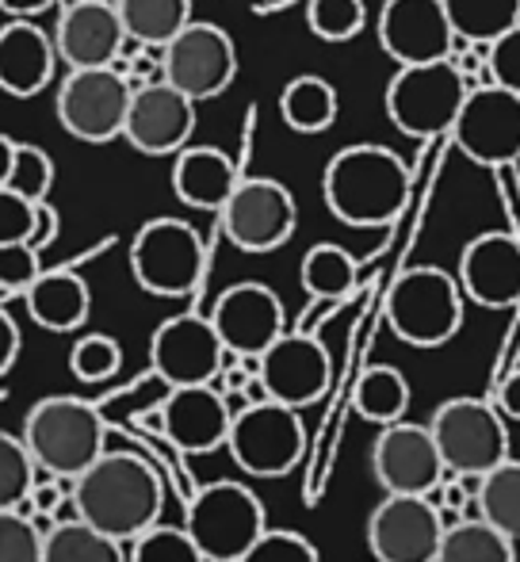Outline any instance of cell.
<instances>
[{
	"mask_svg": "<svg viewBox=\"0 0 520 562\" xmlns=\"http://www.w3.org/2000/svg\"><path fill=\"white\" fill-rule=\"evenodd\" d=\"M131 272L157 299H184L203 283L207 245L184 218H149L131 241Z\"/></svg>",
	"mask_w": 520,
	"mask_h": 562,
	"instance_id": "6",
	"label": "cell"
},
{
	"mask_svg": "<svg viewBox=\"0 0 520 562\" xmlns=\"http://www.w3.org/2000/svg\"><path fill=\"white\" fill-rule=\"evenodd\" d=\"M23 445L38 471L54 479H77L108 451V422L92 402L74 394H54L27 409Z\"/></svg>",
	"mask_w": 520,
	"mask_h": 562,
	"instance_id": "3",
	"label": "cell"
},
{
	"mask_svg": "<svg viewBox=\"0 0 520 562\" xmlns=\"http://www.w3.org/2000/svg\"><path fill=\"white\" fill-rule=\"evenodd\" d=\"M448 134L467 161L506 169L520 157V97L494 81L475 85Z\"/></svg>",
	"mask_w": 520,
	"mask_h": 562,
	"instance_id": "12",
	"label": "cell"
},
{
	"mask_svg": "<svg viewBox=\"0 0 520 562\" xmlns=\"http://www.w3.org/2000/svg\"><path fill=\"white\" fill-rule=\"evenodd\" d=\"M498 409L506 422H520V371L501 379L498 386Z\"/></svg>",
	"mask_w": 520,
	"mask_h": 562,
	"instance_id": "46",
	"label": "cell"
},
{
	"mask_svg": "<svg viewBox=\"0 0 520 562\" xmlns=\"http://www.w3.org/2000/svg\"><path fill=\"white\" fill-rule=\"evenodd\" d=\"M234 409L215 383L200 386H169V398L161 402V437L184 456H207L226 448Z\"/></svg>",
	"mask_w": 520,
	"mask_h": 562,
	"instance_id": "23",
	"label": "cell"
},
{
	"mask_svg": "<svg viewBox=\"0 0 520 562\" xmlns=\"http://www.w3.org/2000/svg\"><path fill=\"white\" fill-rule=\"evenodd\" d=\"M123 368V348L115 337L108 334H84L69 348V371L81 383H108L112 375H120Z\"/></svg>",
	"mask_w": 520,
	"mask_h": 562,
	"instance_id": "38",
	"label": "cell"
},
{
	"mask_svg": "<svg viewBox=\"0 0 520 562\" xmlns=\"http://www.w3.org/2000/svg\"><path fill=\"white\" fill-rule=\"evenodd\" d=\"M35 226H38V203L12 192V188H0V245L31 241Z\"/></svg>",
	"mask_w": 520,
	"mask_h": 562,
	"instance_id": "42",
	"label": "cell"
},
{
	"mask_svg": "<svg viewBox=\"0 0 520 562\" xmlns=\"http://www.w3.org/2000/svg\"><path fill=\"white\" fill-rule=\"evenodd\" d=\"M35 486V459L23 437L0 432V509H23Z\"/></svg>",
	"mask_w": 520,
	"mask_h": 562,
	"instance_id": "36",
	"label": "cell"
},
{
	"mask_svg": "<svg viewBox=\"0 0 520 562\" xmlns=\"http://www.w3.org/2000/svg\"><path fill=\"white\" fill-rule=\"evenodd\" d=\"M195 134V100L177 85L149 81L131 92L123 138L146 157H177Z\"/></svg>",
	"mask_w": 520,
	"mask_h": 562,
	"instance_id": "18",
	"label": "cell"
},
{
	"mask_svg": "<svg viewBox=\"0 0 520 562\" xmlns=\"http://www.w3.org/2000/svg\"><path fill=\"white\" fill-rule=\"evenodd\" d=\"M43 562H127V551L120 540L97 532L77 517L61 520L43 536Z\"/></svg>",
	"mask_w": 520,
	"mask_h": 562,
	"instance_id": "31",
	"label": "cell"
},
{
	"mask_svg": "<svg viewBox=\"0 0 520 562\" xmlns=\"http://www.w3.org/2000/svg\"><path fill=\"white\" fill-rule=\"evenodd\" d=\"M387 326L409 348H440L463 326V288L437 265L406 268L387 291Z\"/></svg>",
	"mask_w": 520,
	"mask_h": 562,
	"instance_id": "4",
	"label": "cell"
},
{
	"mask_svg": "<svg viewBox=\"0 0 520 562\" xmlns=\"http://www.w3.org/2000/svg\"><path fill=\"white\" fill-rule=\"evenodd\" d=\"M54 234H58V218H54V211H50V203H38V226H35V237H31V245H35L38 252L46 249V245L54 241Z\"/></svg>",
	"mask_w": 520,
	"mask_h": 562,
	"instance_id": "48",
	"label": "cell"
},
{
	"mask_svg": "<svg viewBox=\"0 0 520 562\" xmlns=\"http://www.w3.org/2000/svg\"><path fill=\"white\" fill-rule=\"evenodd\" d=\"M161 74L165 81L177 85L195 104L215 100L238 77V46H234L226 27L192 20L180 35H172L161 46Z\"/></svg>",
	"mask_w": 520,
	"mask_h": 562,
	"instance_id": "11",
	"label": "cell"
},
{
	"mask_svg": "<svg viewBox=\"0 0 520 562\" xmlns=\"http://www.w3.org/2000/svg\"><path fill=\"white\" fill-rule=\"evenodd\" d=\"M131 43L161 50L172 35L192 23V0H115Z\"/></svg>",
	"mask_w": 520,
	"mask_h": 562,
	"instance_id": "29",
	"label": "cell"
},
{
	"mask_svg": "<svg viewBox=\"0 0 520 562\" xmlns=\"http://www.w3.org/2000/svg\"><path fill=\"white\" fill-rule=\"evenodd\" d=\"M223 234L241 252H275L291 241L298 226V207L287 184L272 177H241L230 200L218 211Z\"/></svg>",
	"mask_w": 520,
	"mask_h": 562,
	"instance_id": "13",
	"label": "cell"
},
{
	"mask_svg": "<svg viewBox=\"0 0 520 562\" xmlns=\"http://www.w3.org/2000/svg\"><path fill=\"white\" fill-rule=\"evenodd\" d=\"M486 69H490V81L501 85V89L517 92L520 97V23L498 35L490 43V58H486Z\"/></svg>",
	"mask_w": 520,
	"mask_h": 562,
	"instance_id": "44",
	"label": "cell"
},
{
	"mask_svg": "<svg viewBox=\"0 0 520 562\" xmlns=\"http://www.w3.org/2000/svg\"><path fill=\"white\" fill-rule=\"evenodd\" d=\"M372 474L383 486V494H421L429 497L437 482L448 474L440 448L432 440L429 425L394 422L383 425V432L372 445Z\"/></svg>",
	"mask_w": 520,
	"mask_h": 562,
	"instance_id": "17",
	"label": "cell"
},
{
	"mask_svg": "<svg viewBox=\"0 0 520 562\" xmlns=\"http://www.w3.org/2000/svg\"><path fill=\"white\" fill-rule=\"evenodd\" d=\"M69 497L84 525L120 543H131L134 536L161 520L165 482L157 467L134 451H104L97 463L77 474Z\"/></svg>",
	"mask_w": 520,
	"mask_h": 562,
	"instance_id": "1",
	"label": "cell"
},
{
	"mask_svg": "<svg viewBox=\"0 0 520 562\" xmlns=\"http://www.w3.org/2000/svg\"><path fill=\"white\" fill-rule=\"evenodd\" d=\"M478 517L501 536L520 543V459H501L494 471L483 474L478 486Z\"/></svg>",
	"mask_w": 520,
	"mask_h": 562,
	"instance_id": "32",
	"label": "cell"
},
{
	"mask_svg": "<svg viewBox=\"0 0 520 562\" xmlns=\"http://www.w3.org/2000/svg\"><path fill=\"white\" fill-rule=\"evenodd\" d=\"M375 35H380L383 54L398 66L440 61L455 46L444 0H383Z\"/></svg>",
	"mask_w": 520,
	"mask_h": 562,
	"instance_id": "20",
	"label": "cell"
},
{
	"mask_svg": "<svg viewBox=\"0 0 520 562\" xmlns=\"http://www.w3.org/2000/svg\"><path fill=\"white\" fill-rule=\"evenodd\" d=\"M321 200L344 226H391L409 203V169L380 142H357L329 157L321 172Z\"/></svg>",
	"mask_w": 520,
	"mask_h": 562,
	"instance_id": "2",
	"label": "cell"
},
{
	"mask_svg": "<svg viewBox=\"0 0 520 562\" xmlns=\"http://www.w3.org/2000/svg\"><path fill=\"white\" fill-rule=\"evenodd\" d=\"M238 165L218 146H192L188 142L172 161V192L192 211H215L218 215L230 192L238 188Z\"/></svg>",
	"mask_w": 520,
	"mask_h": 562,
	"instance_id": "25",
	"label": "cell"
},
{
	"mask_svg": "<svg viewBox=\"0 0 520 562\" xmlns=\"http://www.w3.org/2000/svg\"><path fill=\"white\" fill-rule=\"evenodd\" d=\"M467 100V81L452 66V58L398 66L387 85V119L409 138H437L448 134Z\"/></svg>",
	"mask_w": 520,
	"mask_h": 562,
	"instance_id": "7",
	"label": "cell"
},
{
	"mask_svg": "<svg viewBox=\"0 0 520 562\" xmlns=\"http://www.w3.org/2000/svg\"><path fill=\"white\" fill-rule=\"evenodd\" d=\"M337 112H341V97H337L334 85L318 74L291 77L280 92V115L295 134L329 131V126L337 123Z\"/></svg>",
	"mask_w": 520,
	"mask_h": 562,
	"instance_id": "27",
	"label": "cell"
},
{
	"mask_svg": "<svg viewBox=\"0 0 520 562\" xmlns=\"http://www.w3.org/2000/svg\"><path fill=\"white\" fill-rule=\"evenodd\" d=\"M58 4H77V0H58ZM112 4H115V0H112Z\"/></svg>",
	"mask_w": 520,
	"mask_h": 562,
	"instance_id": "50",
	"label": "cell"
},
{
	"mask_svg": "<svg viewBox=\"0 0 520 562\" xmlns=\"http://www.w3.org/2000/svg\"><path fill=\"white\" fill-rule=\"evenodd\" d=\"M131 92V81L115 66L69 69L54 97V115L61 131L74 134L77 142L104 146L112 138H123Z\"/></svg>",
	"mask_w": 520,
	"mask_h": 562,
	"instance_id": "10",
	"label": "cell"
},
{
	"mask_svg": "<svg viewBox=\"0 0 520 562\" xmlns=\"http://www.w3.org/2000/svg\"><path fill=\"white\" fill-rule=\"evenodd\" d=\"M50 38H54V50H58V61L69 69L115 66L123 58V50L131 46L120 20V8L112 0L58 4V20H54Z\"/></svg>",
	"mask_w": 520,
	"mask_h": 562,
	"instance_id": "19",
	"label": "cell"
},
{
	"mask_svg": "<svg viewBox=\"0 0 520 562\" xmlns=\"http://www.w3.org/2000/svg\"><path fill=\"white\" fill-rule=\"evenodd\" d=\"M12 161H15V138L0 134V188L8 184V172H12Z\"/></svg>",
	"mask_w": 520,
	"mask_h": 562,
	"instance_id": "49",
	"label": "cell"
},
{
	"mask_svg": "<svg viewBox=\"0 0 520 562\" xmlns=\"http://www.w3.org/2000/svg\"><path fill=\"white\" fill-rule=\"evenodd\" d=\"M429 432L448 474H486L509 459V425L483 398H448L437 406Z\"/></svg>",
	"mask_w": 520,
	"mask_h": 562,
	"instance_id": "9",
	"label": "cell"
},
{
	"mask_svg": "<svg viewBox=\"0 0 520 562\" xmlns=\"http://www.w3.org/2000/svg\"><path fill=\"white\" fill-rule=\"evenodd\" d=\"M352 406L364 422L372 425H394L406 417L409 409V383L398 368L391 363H372V368L360 375L357 391H352Z\"/></svg>",
	"mask_w": 520,
	"mask_h": 562,
	"instance_id": "30",
	"label": "cell"
},
{
	"mask_svg": "<svg viewBox=\"0 0 520 562\" xmlns=\"http://www.w3.org/2000/svg\"><path fill=\"white\" fill-rule=\"evenodd\" d=\"M54 184V161L46 149L31 146V142H15V161H12V172H8V184L12 192L27 195V200L43 203L46 192Z\"/></svg>",
	"mask_w": 520,
	"mask_h": 562,
	"instance_id": "39",
	"label": "cell"
},
{
	"mask_svg": "<svg viewBox=\"0 0 520 562\" xmlns=\"http://www.w3.org/2000/svg\"><path fill=\"white\" fill-rule=\"evenodd\" d=\"M463 299L478 303L483 311H509L520 303V241L506 229H486L471 237L460 252Z\"/></svg>",
	"mask_w": 520,
	"mask_h": 562,
	"instance_id": "21",
	"label": "cell"
},
{
	"mask_svg": "<svg viewBox=\"0 0 520 562\" xmlns=\"http://www.w3.org/2000/svg\"><path fill=\"white\" fill-rule=\"evenodd\" d=\"M211 322H215L226 352L234 356H260L275 337L287 334V314H283L280 295L257 280L226 288L215 299Z\"/></svg>",
	"mask_w": 520,
	"mask_h": 562,
	"instance_id": "22",
	"label": "cell"
},
{
	"mask_svg": "<svg viewBox=\"0 0 520 562\" xmlns=\"http://www.w3.org/2000/svg\"><path fill=\"white\" fill-rule=\"evenodd\" d=\"M226 448L249 479H283L303 459L306 425L283 402H249L234 414Z\"/></svg>",
	"mask_w": 520,
	"mask_h": 562,
	"instance_id": "8",
	"label": "cell"
},
{
	"mask_svg": "<svg viewBox=\"0 0 520 562\" xmlns=\"http://www.w3.org/2000/svg\"><path fill=\"white\" fill-rule=\"evenodd\" d=\"M455 38L467 43H494L520 23V0H444Z\"/></svg>",
	"mask_w": 520,
	"mask_h": 562,
	"instance_id": "34",
	"label": "cell"
},
{
	"mask_svg": "<svg viewBox=\"0 0 520 562\" xmlns=\"http://www.w3.org/2000/svg\"><path fill=\"white\" fill-rule=\"evenodd\" d=\"M0 562H43V532L20 509H0Z\"/></svg>",
	"mask_w": 520,
	"mask_h": 562,
	"instance_id": "40",
	"label": "cell"
},
{
	"mask_svg": "<svg viewBox=\"0 0 520 562\" xmlns=\"http://www.w3.org/2000/svg\"><path fill=\"white\" fill-rule=\"evenodd\" d=\"M15 356H20V326L0 311V375L12 371Z\"/></svg>",
	"mask_w": 520,
	"mask_h": 562,
	"instance_id": "45",
	"label": "cell"
},
{
	"mask_svg": "<svg viewBox=\"0 0 520 562\" xmlns=\"http://www.w3.org/2000/svg\"><path fill=\"white\" fill-rule=\"evenodd\" d=\"M437 562H517V543L486 520H455L444 528Z\"/></svg>",
	"mask_w": 520,
	"mask_h": 562,
	"instance_id": "33",
	"label": "cell"
},
{
	"mask_svg": "<svg viewBox=\"0 0 520 562\" xmlns=\"http://www.w3.org/2000/svg\"><path fill=\"white\" fill-rule=\"evenodd\" d=\"M50 8H58V0H0V12L12 15V20H35Z\"/></svg>",
	"mask_w": 520,
	"mask_h": 562,
	"instance_id": "47",
	"label": "cell"
},
{
	"mask_svg": "<svg viewBox=\"0 0 520 562\" xmlns=\"http://www.w3.org/2000/svg\"><path fill=\"white\" fill-rule=\"evenodd\" d=\"M127 562H207V559L195 548L188 528H172L157 520L154 528H146V532L131 540Z\"/></svg>",
	"mask_w": 520,
	"mask_h": 562,
	"instance_id": "37",
	"label": "cell"
},
{
	"mask_svg": "<svg viewBox=\"0 0 520 562\" xmlns=\"http://www.w3.org/2000/svg\"><path fill=\"white\" fill-rule=\"evenodd\" d=\"M238 562H321V559H318V548H314L303 532H287V528H264V532H260V540Z\"/></svg>",
	"mask_w": 520,
	"mask_h": 562,
	"instance_id": "41",
	"label": "cell"
},
{
	"mask_svg": "<svg viewBox=\"0 0 520 562\" xmlns=\"http://www.w3.org/2000/svg\"><path fill=\"white\" fill-rule=\"evenodd\" d=\"M306 23L321 43H352L364 31L368 8L364 0H310Z\"/></svg>",
	"mask_w": 520,
	"mask_h": 562,
	"instance_id": "35",
	"label": "cell"
},
{
	"mask_svg": "<svg viewBox=\"0 0 520 562\" xmlns=\"http://www.w3.org/2000/svg\"><path fill=\"white\" fill-rule=\"evenodd\" d=\"M298 283L310 299H329V303H344L360 283V265L349 249L334 241H321L306 249L303 265H298Z\"/></svg>",
	"mask_w": 520,
	"mask_h": 562,
	"instance_id": "28",
	"label": "cell"
},
{
	"mask_svg": "<svg viewBox=\"0 0 520 562\" xmlns=\"http://www.w3.org/2000/svg\"><path fill=\"white\" fill-rule=\"evenodd\" d=\"M260 383L268 386L272 402L306 409L326 398L329 383H334V360L314 334L287 329L260 352Z\"/></svg>",
	"mask_w": 520,
	"mask_h": 562,
	"instance_id": "16",
	"label": "cell"
},
{
	"mask_svg": "<svg viewBox=\"0 0 520 562\" xmlns=\"http://www.w3.org/2000/svg\"><path fill=\"white\" fill-rule=\"evenodd\" d=\"M444 517L421 494H387L368 520V548L375 562H437Z\"/></svg>",
	"mask_w": 520,
	"mask_h": 562,
	"instance_id": "15",
	"label": "cell"
},
{
	"mask_svg": "<svg viewBox=\"0 0 520 562\" xmlns=\"http://www.w3.org/2000/svg\"><path fill=\"white\" fill-rule=\"evenodd\" d=\"M23 303L35 326H43L46 334H74L89 322L92 311V291L69 268H54V272H38L31 280V288L23 291Z\"/></svg>",
	"mask_w": 520,
	"mask_h": 562,
	"instance_id": "26",
	"label": "cell"
},
{
	"mask_svg": "<svg viewBox=\"0 0 520 562\" xmlns=\"http://www.w3.org/2000/svg\"><path fill=\"white\" fill-rule=\"evenodd\" d=\"M38 272H43V265H38V249L31 241L0 245V288L4 291H20L23 295Z\"/></svg>",
	"mask_w": 520,
	"mask_h": 562,
	"instance_id": "43",
	"label": "cell"
},
{
	"mask_svg": "<svg viewBox=\"0 0 520 562\" xmlns=\"http://www.w3.org/2000/svg\"><path fill=\"white\" fill-rule=\"evenodd\" d=\"M184 528L207 562H238L268 528L264 505L246 482L218 479L192 494Z\"/></svg>",
	"mask_w": 520,
	"mask_h": 562,
	"instance_id": "5",
	"label": "cell"
},
{
	"mask_svg": "<svg viewBox=\"0 0 520 562\" xmlns=\"http://www.w3.org/2000/svg\"><path fill=\"white\" fill-rule=\"evenodd\" d=\"M58 50L50 31L35 20H8L0 27V92L15 100H31L54 81Z\"/></svg>",
	"mask_w": 520,
	"mask_h": 562,
	"instance_id": "24",
	"label": "cell"
},
{
	"mask_svg": "<svg viewBox=\"0 0 520 562\" xmlns=\"http://www.w3.org/2000/svg\"><path fill=\"white\" fill-rule=\"evenodd\" d=\"M226 363V345L211 314H177L149 340V368L165 386L215 383Z\"/></svg>",
	"mask_w": 520,
	"mask_h": 562,
	"instance_id": "14",
	"label": "cell"
}]
</instances>
